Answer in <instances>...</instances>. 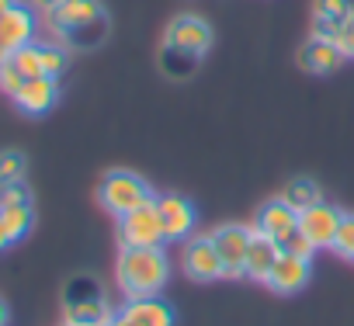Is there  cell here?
<instances>
[{
	"label": "cell",
	"mask_w": 354,
	"mask_h": 326,
	"mask_svg": "<svg viewBox=\"0 0 354 326\" xmlns=\"http://www.w3.org/2000/svg\"><path fill=\"white\" fill-rule=\"evenodd\" d=\"M63 326H70V323H63Z\"/></svg>",
	"instance_id": "e575fe53"
},
{
	"label": "cell",
	"mask_w": 354,
	"mask_h": 326,
	"mask_svg": "<svg viewBox=\"0 0 354 326\" xmlns=\"http://www.w3.org/2000/svg\"><path fill=\"white\" fill-rule=\"evenodd\" d=\"M56 4H59V0H28V8H35V11H42V15H46L49 8H56Z\"/></svg>",
	"instance_id": "f1b7e54d"
},
{
	"label": "cell",
	"mask_w": 354,
	"mask_h": 326,
	"mask_svg": "<svg viewBox=\"0 0 354 326\" xmlns=\"http://www.w3.org/2000/svg\"><path fill=\"white\" fill-rule=\"evenodd\" d=\"M21 87H25V73H21V70H18V66L8 59L4 66H0V90H4V94L15 101V94H18Z\"/></svg>",
	"instance_id": "4316f807"
},
{
	"label": "cell",
	"mask_w": 354,
	"mask_h": 326,
	"mask_svg": "<svg viewBox=\"0 0 354 326\" xmlns=\"http://www.w3.org/2000/svg\"><path fill=\"white\" fill-rule=\"evenodd\" d=\"M333 250H337L340 257L354 260V215H351V212H344V219H340V229H337Z\"/></svg>",
	"instance_id": "484cf974"
},
{
	"label": "cell",
	"mask_w": 354,
	"mask_h": 326,
	"mask_svg": "<svg viewBox=\"0 0 354 326\" xmlns=\"http://www.w3.org/2000/svg\"><path fill=\"white\" fill-rule=\"evenodd\" d=\"M115 319V309L108 305V295L97 278L77 274L63 288V323L70 326H108Z\"/></svg>",
	"instance_id": "3957f363"
},
{
	"label": "cell",
	"mask_w": 354,
	"mask_h": 326,
	"mask_svg": "<svg viewBox=\"0 0 354 326\" xmlns=\"http://www.w3.org/2000/svg\"><path fill=\"white\" fill-rule=\"evenodd\" d=\"M163 46L185 49V52H192V56L202 59L212 49V28L198 15H177V18H170V25L163 32Z\"/></svg>",
	"instance_id": "5b68a950"
},
{
	"label": "cell",
	"mask_w": 354,
	"mask_h": 326,
	"mask_svg": "<svg viewBox=\"0 0 354 326\" xmlns=\"http://www.w3.org/2000/svg\"><path fill=\"white\" fill-rule=\"evenodd\" d=\"M0 219H4L11 240L18 243V240H25V236L32 233V226H35V209H32V202H4V205H0Z\"/></svg>",
	"instance_id": "ac0fdd59"
},
{
	"label": "cell",
	"mask_w": 354,
	"mask_h": 326,
	"mask_svg": "<svg viewBox=\"0 0 354 326\" xmlns=\"http://www.w3.org/2000/svg\"><path fill=\"white\" fill-rule=\"evenodd\" d=\"M8 319H11V309H8L4 298H0V326H8Z\"/></svg>",
	"instance_id": "1f68e13d"
},
{
	"label": "cell",
	"mask_w": 354,
	"mask_h": 326,
	"mask_svg": "<svg viewBox=\"0 0 354 326\" xmlns=\"http://www.w3.org/2000/svg\"><path fill=\"white\" fill-rule=\"evenodd\" d=\"M25 171H28L25 153H18V149H4V153H0V188L25 181Z\"/></svg>",
	"instance_id": "7402d4cb"
},
{
	"label": "cell",
	"mask_w": 354,
	"mask_h": 326,
	"mask_svg": "<svg viewBox=\"0 0 354 326\" xmlns=\"http://www.w3.org/2000/svg\"><path fill=\"white\" fill-rule=\"evenodd\" d=\"M167 274H170V260H167L163 247H125L115 264L118 288L129 298L156 295L167 285Z\"/></svg>",
	"instance_id": "7a4b0ae2"
},
{
	"label": "cell",
	"mask_w": 354,
	"mask_h": 326,
	"mask_svg": "<svg viewBox=\"0 0 354 326\" xmlns=\"http://www.w3.org/2000/svg\"><path fill=\"white\" fill-rule=\"evenodd\" d=\"M254 226H219L212 233V243L223 257L226 278H243L247 274V250H250Z\"/></svg>",
	"instance_id": "52a82bcc"
},
{
	"label": "cell",
	"mask_w": 354,
	"mask_h": 326,
	"mask_svg": "<svg viewBox=\"0 0 354 326\" xmlns=\"http://www.w3.org/2000/svg\"><path fill=\"white\" fill-rule=\"evenodd\" d=\"M156 205V215H160V229H163V243H181L192 236L195 229V209L188 198L181 195H163L153 202Z\"/></svg>",
	"instance_id": "ba28073f"
},
{
	"label": "cell",
	"mask_w": 354,
	"mask_h": 326,
	"mask_svg": "<svg viewBox=\"0 0 354 326\" xmlns=\"http://www.w3.org/2000/svg\"><path fill=\"white\" fill-rule=\"evenodd\" d=\"M309 278H313V260L281 253L264 285H268L271 291H278V295H295V291H302V288L309 285Z\"/></svg>",
	"instance_id": "7c38bea8"
},
{
	"label": "cell",
	"mask_w": 354,
	"mask_h": 326,
	"mask_svg": "<svg viewBox=\"0 0 354 326\" xmlns=\"http://www.w3.org/2000/svg\"><path fill=\"white\" fill-rule=\"evenodd\" d=\"M254 229H257V233H264V236H271L274 243H281L288 233H295V229H299V212H295L281 195H278V198H271V202H264V205L257 209Z\"/></svg>",
	"instance_id": "8fae6325"
},
{
	"label": "cell",
	"mask_w": 354,
	"mask_h": 326,
	"mask_svg": "<svg viewBox=\"0 0 354 326\" xmlns=\"http://www.w3.org/2000/svg\"><path fill=\"white\" fill-rule=\"evenodd\" d=\"M108 326H132V319H129V316H125V312L118 309V312H115V319H111Z\"/></svg>",
	"instance_id": "4dcf8cb0"
},
{
	"label": "cell",
	"mask_w": 354,
	"mask_h": 326,
	"mask_svg": "<svg viewBox=\"0 0 354 326\" xmlns=\"http://www.w3.org/2000/svg\"><path fill=\"white\" fill-rule=\"evenodd\" d=\"M70 66V56H66V46H53V42H42V70L46 77H56Z\"/></svg>",
	"instance_id": "cb8c5ba5"
},
{
	"label": "cell",
	"mask_w": 354,
	"mask_h": 326,
	"mask_svg": "<svg viewBox=\"0 0 354 326\" xmlns=\"http://www.w3.org/2000/svg\"><path fill=\"white\" fill-rule=\"evenodd\" d=\"M0 42H4L11 52L35 42V8L15 4L8 15H0Z\"/></svg>",
	"instance_id": "9a60e30c"
},
{
	"label": "cell",
	"mask_w": 354,
	"mask_h": 326,
	"mask_svg": "<svg viewBox=\"0 0 354 326\" xmlns=\"http://www.w3.org/2000/svg\"><path fill=\"white\" fill-rule=\"evenodd\" d=\"M8 59H11V49H8V46H4V42H0V66H4V63H8Z\"/></svg>",
	"instance_id": "d6a6232c"
},
{
	"label": "cell",
	"mask_w": 354,
	"mask_h": 326,
	"mask_svg": "<svg viewBox=\"0 0 354 326\" xmlns=\"http://www.w3.org/2000/svg\"><path fill=\"white\" fill-rule=\"evenodd\" d=\"M181 264H185V274H188L192 281H216V278H226L223 257H219L212 236H192V240L185 243Z\"/></svg>",
	"instance_id": "9c48e42d"
},
{
	"label": "cell",
	"mask_w": 354,
	"mask_h": 326,
	"mask_svg": "<svg viewBox=\"0 0 354 326\" xmlns=\"http://www.w3.org/2000/svg\"><path fill=\"white\" fill-rule=\"evenodd\" d=\"M354 15V0H313V18L344 25Z\"/></svg>",
	"instance_id": "603a6c76"
},
{
	"label": "cell",
	"mask_w": 354,
	"mask_h": 326,
	"mask_svg": "<svg viewBox=\"0 0 354 326\" xmlns=\"http://www.w3.org/2000/svg\"><path fill=\"white\" fill-rule=\"evenodd\" d=\"M337 46H340V52H344L347 59H354V15L344 21V28H340V35H337Z\"/></svg>",
	"instance_id": "83f0119b"
},
{
	"label": "cell",
	"mask_w": 354,
	"mask_h": 326,
	"mask_svg": "<svg viewBox=\"0 0 354 326\" xmlns=\"http://www.w3.org/2000/svg\"><path fill=\"white\" fill-rule=\"evenodd\" d=\"M340 219H344V212H340L337 205L319 202V205H313V209H306V212L299 215V229L316 243V250H323V247H333L337 229H340Z\"/></svg>",
	"instance_id": "30bf717a"
},
{
	"label": "cell",
	"mask_w": 354,
	"mask_h": 326,
	"mask_svg": "<svg viewBox=\"0 0 354 326\" xmlns=\"http://www.w3.org/2000/svg\"><path fill=\"white\" fill-rule=\"evenodd\" d=\"M198 56H192V52H185V49H170V46H163V52H160V70H163V77H170V80H188L195 70H198Z\"/></svg>",
	"instance_id": "ffe728a7"
},
{
	"label": "cell",
	"mask_w": 354,
	"mask_h": 326,
	"mask_svg": "<svg viewBox=\"0 0 354 326\" xmlns=\"http://www.w3.org/2000/svg\"><path fill=\"white\" fill-rule=\"evenodd\" d=\"M11 63L25 73V80L46 77V70H42V42H28V46L15 49V52H11Z\"/></svg>",
	"instance_id": "44dd1931"
},
{
	"label": "cell",
	"mask_w": 354,
	"mask_h": 326,
	"mask_svg": "<svg viewBox=\"0 0 354 326\" xmlns=\"http://www.w3.org/2000/svg\"><path fill=\"white\" fill-rule=\"evenodd\" d=\"M59 101V80L56 77H32L25 80V87L15 94V104L25 111V115H46L53 104Z\"/></svg>",
	"instance_id": "5bb4252c"
},
{
	"label": "cell",
	"mask_w": 354,
	"mask_h": 326,
	"mask_svg": "<svg viewBox=\"0 0 354 326\" xmlns=\"http://www.w3.org/2000/svg\"><path fill=\"white\" fill-rule=\"evenodd\" d=\"M122 312L132 319V326H177V316L174 309L156 298V295H146V298H129L122 305Z\"/></svg>",
	"instance_id": "2e32d148"
},
{
	"label": "cell",
	"mask_w": 354,
	"mask_h": 326,
	"mask_svg": "<svg viewBox=\"0 0 354 326\" xmlns=\"http://www.w3.org/2000/svg\"><path fill=\"white\" fill-rule=\"evenodd\" d=\"M15 240H11V233H8V226H4V219H0V250H8Z\"/></svg>",
	"instance_id": "f546056e"
},
{
	"label": "cell",
	"mask_w": 354,
	"mask_h": 326,
	"mask_svg": "<svg viewBox=\"0 0 354 326\" xmlns=\"http://www.w3.org/2000/svg\"><path fill=\"white\" fill-rule=\"evenodd\" d=\"M15 4H18V0H0V15H8Z\"/></svg>",
	"instance_id": "836d02e7"
},
{
	"label": "cell",
	"mask_w": 354,
	"mask_h": 326,
	"mask_svg": "<svg viewBox=\"0 0 354 326\" xmlns=\"http://www.w3.org/2000/svg\"><path fill=\"white\" fill-rule=\"evenodd\" d=\"M281 198L302 215L306 209H313V205L323 202V191H319V184H316L313 178H292V181L281 188Z\"/></svg>",
	"instance_id": "d6986e66"
},
{
	"label": "cell",
	"mask_w": 354,
	"mask_h": 326,
	"mask_svg": "<svg viewBox=\"0 0 354 326\" xmlns=\"http://www.w3.org/2000/svg\"><path fill=\"white\" fill-rule=\"evenodd\" d=\"M46 25L66 49H97L108 39V11L101 0H59L46 11Z\"/></svg>",
	"instance_id": "6da1fadb"
},
{
	"label": "cell",
	"mask_w": 354,
	"mask_h": 326,
	"mask_svg": "<svg viewBox=\"0 0 354 326\" xmlns=\"http://www.w3.org/2000/svg\"><path fill=\"white\" fill-rule=\"evenodd\" d=\"M153 202L118 219V243H122V250L125 247H163V229H160V215H156Z\"/></svg>",
	"instance_id": "8992f818"
},
{
	"label": "cell",
	"mask_w": 354,
	"mask_h": 326,
	"mask_svg": "<svg viewBox=\"0 0 354 326\" xmlns=\"http://www.w3.org/2000/svg\"><path fill=\"white\" fill-rule=\"evenodd\" d=\"M278 247H281V253H292V257H302V260H313V257H316V243H313L302 229L288 233Z\"/></svg>",
	"instance_id": "d4e9b609"
},
{
	"label": "cell",
	"mask_w": 354,
	"mask_h": 326,
	"mask_svg": "<svg viewBox=\"0 0 354 326\" xmlns=\"http://www.w3.org/2000/svg\"><path fill=\"white\" fill-rule=\"evenodd\" d=\"M278 257H281V247H278L271 236H264V233L254 229V236H250V250H247V278H254V281H268V274H271V267L278 264Z\"/></svg>",
	"instance_id": "e0dca14e"
},
{
	"label": "cell",
	"mask_w": 354,
	"mask_h": 326,
	"mask_svg": "<svg viewBox=\"0 0 354 326\" xmlns=\"http://www.w3.org/2000/svg\"><path fill=\"white\" fill-rule=\"evenodd\" d=\"M153 198H156L153 188H149L139 174H132V171H108V174L101 178V184H97V202H101L115 219H122V215H129V212L149 205Z\"/></svg>",
	"instance_id": "277c9868"
},
{
	"label": "cell",
	"mask_w": 354,
	"mask_h": 326,
	"mask_svg": "<svg viewBox=\"0 0 354 326\" xmlns=\"http://www.w3.org/2000/svg\"><path fill=\"white\" fill-rule=\"evenodd\" d=\"M344 59H347V56L340 52V46H337L333 39H316V35H309V42L299 49V66H302L306 73H316V77H326V73L340 70Z\"/></svg>",
	"instance_id": "4fadbf2b"
}]
</instances>
